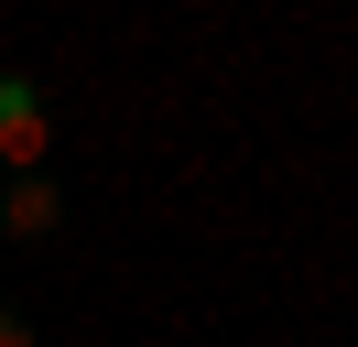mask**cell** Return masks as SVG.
Here are the masks:
<instances>
[{
    "mask_svg": "<svg viewBox=\"0 0 358 347\" xmlns=\"http://www.w3.org/2000/svg\"><path fill=\"white\" fill-rule=\"evenodd\" d=\"M55 217H66V185L55 174H11L0 185V228L11 239H55Z\"/></svg>",
    "mask_w": 358,
    "mask_h": 347,
    "instance_id": "2",
    "label": "cell"
},
{
    "mask_svg": "<svg viewBox=\"0 0 358 347\" xmlns=\"http://www.w3.org/2000/svg\"><path fill=\"white\" fill-rule=\"evenodd\" d=\"M0 347H33V325H22V315H11V304H0Z\"/></svg>",
    "mask_w": 358,
    "mask_h": 347,
    "instance_id": "3",
    "label": "cell"
},
{
    "mask_svg": "<svg viewBox=\"0 0 358 347\" xmlns=\"http://www.w3.org/2000/svg\"><path fill=\"white\" fill-rule=\"evenodd\" d=\"M55 152V120H44V87L22 65H0V174H44Z\"/></svg>",
    "mask_w": 358,
    "mask_h": 347,
    "instance_id": "1",
    "label": "cell"
}]
</instances>
